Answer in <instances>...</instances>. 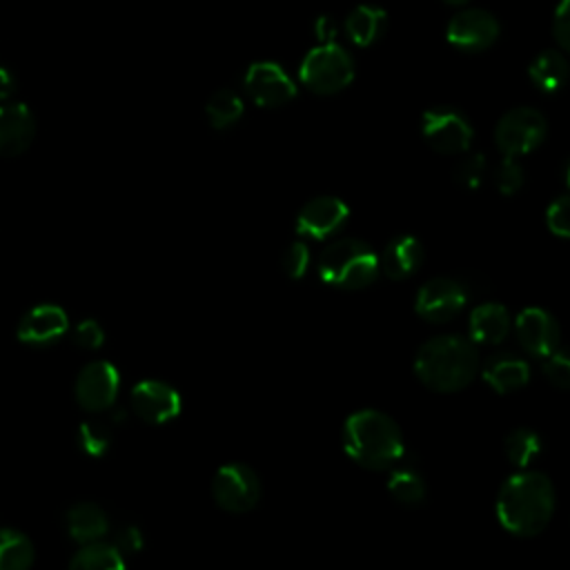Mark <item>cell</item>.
<instances>
[{
  "label": "cell",
  "instance_id": "obj_1",
  "mask_svg": "<svg viewBox=\"0 0 570 570\" xmlns=\"http://www.w3.org/2000/svg\"><path fill=\"white\" fill-rule=\"evenodd\" d=\"M554 512V488L543 472L512 474L499 490L497 519L517 537L539 534Z\"/></svg>",
  "mask_w": 570,
  "mask_h": 570
},
{
  "label": "cell",
  "instance_id": "obj_2",
  "mask_svg": "<svg viewBox=\"0 0 570 570\" xmlns=\"http://www.w3.org/2000/svg\"><path fill=\"white\" fill-rule=\"evenodd\" d=\"M414 372L434 392H459L474 381L479 354L474 343L463 336H434L419 347Z\"/></svg>",
  "mask_w": 570,
  "mask_h": 570
},
{
  "label": "cell",
  "instance_id": "obj_3",
  "mask_svg": "<svg viewBox=\"0 0 570 570\" xmlns=\"http://www.w3.org/2000/svg\"><path fill=\"white\" fill-rule=\"evenodd\" d=\"M343 448L367 470H387L403 456V434L392 416L379 410H358L343 425Z\"/></svg>",
  "mask_w": 570,
  "mask_h": 570
},
{
  "label": "cell",
  "instance_id": "obj_4",
  "mask_svg": "<svg viewBox=\"0 0 570 570\" xmlns=\"http://www.w3.org/2000/svg\"><path fill=\"white\" fill-rule=\"evenodd\" d=\"M379 274V256L358 238H338L330 243L318 258V276L341 289L367 287Z\"/></svg>",
  "mask_w": 570,
  "mask_h": 570
},
{
  "label": "cell",
  "instance_id": "obj_5",
  "mask_svg": "<svg viewBox=\"0 0 570 570\" xmlns=\"http://www.w3.org/2000/svg\"><path fill=\"white\" fill-rule=\"evenodd\" d=\"M298 76L303 85L321 96L345 89L354 78L352 56L336 42H323L307 51L301 62Z\"/></svg>",
  "mask_w": 570,
  "mask_h": 570
},
{
  "label": "cell",
  "instance_id": "obj_6",
  "mask_svg": "<svg viewBox=\"0 0 570 570\" xmlns=\"http://www.w3.org/2000/svg\"><path fill=\"white\" fill-rule=\"evenodd\" d=\"M548 125L541 111L532 107H514L505 111L494 129V142L503 156H523L534 151L546 138Z\"/></svg>",
  "mask_w": 570,
  "mask_h": 570
},
{
  "label": "cell",
  "instance_id": "obj_7",
  "mask_svg": "<svg viewBox=\"0 0 570 570\" xmlns=\"http://www.w3.org/2000/svg\"><path fill=\"white\" fill-rule=\"evenodd\" d=\"M212 497H214L216 505L223 508L225 512H234V514L247 512L261 499L258 474L240 461L225 463L214 474Z\"/></svg>",
  "mask_w": 570,
  "mask_h": 570
},
{
  "label": "cell",
  "instance_id": "obj_8",
  "mask_svg": "<svg viewBox=\"0 0 570 570\" xmlns=\"http://www.w3.org/2000/svg\"><path fill=\"white\" fill-rule=\"evenodd\" d=\"M421 134L425 142L439 154H463L472 142V127L468 118L454 107H432L421 118Z\"/></svg>",
  "mask_w": 570,
  "mask_h": 570
},
{
  "label": "cell",
  "instance_id": "obj_9",
  "mask_svg": "<svg viewBox=\"0 0 570 570\" xmlns=\"http://www.w3.org/2000/svg\"><path fill=\"white\" fill-rule=\"evenodd\" d=\"M499 20L485 9L456 11L445 29L448 42L461 51H483L499 38Z\"/></svg>",
  "mask_w": 570,
  "mask_h": 570
},
{
  "label": "cell",
  "instance_id": "obj_10",
  "mask_svg": "<svg viewBox=\"0 0 570 570\" xmlns=\"http://www.w3.org/2000/svg\"><path fill=\"white\" fill-rule=\"evenodd\" d=\"M118 370L107 361L87 363L76 379V401L89 412L107 410L118 394Z\"/></svg>",
  "mask_w": 570,
  "mask_h": 570
},
{
  "label": "cell",
  "instance_id": "obj_11",
  "mask_svg": "<svg viewBox=\"0 0 570 570\" xmlns=\"http://www.w3.org/2000/svg\"><path fill=\"white\" fill-rule=\"evenodd\" d=\"M465 289L452 278H432L416 292V314L430 323H443L456 316L465 305Z\"/></svg>",
  "mask_w": 570,
  "mask_h": 570
},
{
  "label": "cell",
  "instance_id": "obj_12",
  "mask_svg": "<svg viewBox=\"0 0 570 570\" xmlns=\"http://www.w3.org/2000/svg\"><path fill=\"white\" fill-rule=\"evenodd\" d=\"M245 89L261 107H278L296 96L294 80L276 62H254L245 73Z\"/></svg>",
  "mask_w": 570,
  "mask_h": 570
},
{
  "label": "cell",
  "instance_id": "obj_13",
  "mask_svg": "<svg viewBox=\"0 0 570 570\" xmlns=\"http://www.w3.org/2000/svg\"><path fill=\"white\" fill-rule=\"evenodd\" d=\"M131 407L142 421L160 425L180 414V394L165 381L147 379L134 385Z\"/></svg>",
  "mask_w": 570,
  "mask_h": 570
},
{
  "label": "cell",
  "instance_id": "obj_14",
  "mask_svg": "<svg viewBox=\"0 0 570 570\" xmlns=\"http://www.w3.org/2000/svg\"><path fill=\"white\" fill-rule=\"evenodd\" d=\"M350 216L347 205L336 196H316L303 205L296 216V232L301 236L323 240L336 234Z\"/></svg>",
  "mask_w": 570,
  "mask_h": 570
},
{
  "label": "cell",
  "instance_id": "obj_15",
  "mask_svg": "<svg viewBox=\"0 0 570 570\" xmlns=\"http://www.w3.org/2000/svg\"><path fill=\"white\" fill-rule=\"evenodd\" d=\"M559 325L552 314L541 307H525L517 316V338L532 356H548L559 347Z\"/></svg>",
  "mask_w": 570,
  "mask_h": 570
},
{
  "label": "cell",
  "instance_id": "obj_16",
  "mask_svg": "<svg viewBox=\"0 0 570 570\" xmlns=\"http://www.w3.org/2000/svg\"><path fill=\"white\" fill-rule=\"evenodd\" d=\"M36 136V118L22 102L0 105V156H20Z\"/></svg>",
  "mask_w": 570,
  "mask_h": 570
},
{
  "label": "cell",
  "instance_id": "obj_17",
  "mask_svg": "<svg viewBox=\"0 0 570 570\" xmlns=\"http://www.w3.org/2000/svg\"><path fill=\"white\" fill-rule=\"evenodd\" d=\"M69 327L67 314L58 305H36L18 323V338L27 345L56 343Z\"/></svg>",
  "mask_w": 570,
  "mask_h": 570
},
{
  "label": "cell",
  "instance_id": "obj_18",
  "mask_svg": "<svg viewBox=\"0 0 570 570\" xmlns=\"http://www.w3.org/2000/svg\"><path fill=\"white\" fill-rule=\"evenodd\" d=\"M423 261V245L416 236L403 234L387 243L383 256L379 258V269L392 281H403L416 272Z\"/></svg>",
  "mask_w": 570,
  "mask_h": 570
},
{
  "label": "cell",
  "instance_id": "obj_19",
  "mask_svg": "<svg viewBox=\"0 0 570 570\" xmlns=\"http://www.w3.org/2000/svg\"><path fill=\"white\" fill-rule=\"evenodd\" d=\"M483 379L485 383L499 392V394H508L514 390H521L528 379H530V367L523 358L501 352V354H492L485 363H483Z\"/></svg>",
  "mask_w": 570,
  "mask_h": 570
},
{
  "label": "cell",
  "instance_id": "obj_20",
  "mask_svg": "<svg viewBox=\"0 0 570 570\" xmlns=\"http://www.w3.org/2000/svg\"><path fill=\"white\" fill-rule=\"evenodd\" d=\"M470 338L481 345L501 343L510 332V314L501 303H483L470 314Z\"/></svg>",
  "mask_w": 570,
  "mask_h": 570
},
{
  "label": "cell",
  "instance_id": "obj_21",
  "mask_svg": "<svg viewBox=\"0 0 570 570\" xmlns=\"http://www.w3.org/2000/svg\"><path fill=\"white\" fill-rule=\"evenodd\" d=\"M107 530H109L107 514L96 503L85 501V503H76V505L69 508V512H67V532L80 546L102 539L107 534Z\"/></svg>",
  "mask_w": 570,
  "mask_h": 570
},
{
  "label": "cell",
  "instance_id": "obj_22",
  "mask_svg": "<svg viewBox=\"0 0 570 570\" xmlns=\"http://www.w3.org/2000/svg\"><path fill=\"white\" fill-rule=\"evenodd\" d=\"M385 11L374 4H358L345 18V33L358 47L374 45L385 29Z\"/></svg>",
  "mask_w": 570,
  "mask_h": 570
},
{
  "label": "cell",
  "instance_id": "obj_23",
  "mask_svg": "<svg viewBox=\"0 0 570 570\" xmlns=\"http://www.w3.org/2000/svg\"><path fill=\"white\" fill-rule=\"evenodd\" d=\"M71 570H122L125 557L116 543H105L102 539L82 543V548L69 561Z\"/></svg>",
  "mask_w": 570,
  "mask_h": 570
},
{
  "label": "cell",
  "instance_id": "obj_24",
  "mask_svg": "<svg viewBox=\"0 0 570 570\" xmlns=\"http://www.w3.org/2000/svg\"><path fill=\"white\" fill-rule=\"evenodd\" d=\"M566 73H568V62H566V56L557 49H546L541 51L532 62H530V69H528V76L532 80L534 87H539L541 91L546 94H552L557 91L563 80H566Z\"/></svg>",
  "mask_w": 570,
  "mask_h": 570
},
{
  "label": "cell",
  "instance_id": "obj_25",
  "mask_svg": "<svg viewBox=\"0 0 570 570\" xmlns=\"http://www.w3.org/2000/svg\"><path fill=\"white\" fill-rule=\"evenodd\" d=\"M33 559V543L22 532L0 528V570H27Z\"/></svg>",
  "mask_w": 570,
  "mask_h": 570
},
{
  "label": "cell",
  "instance_id": "obj_26",
  "mask_svg": "<svg viewBox=\"0 0 570 570\" xmlns=\"http://www.w3.org/2000/svg\"><path fill=\"white\" fill-rule=\"evenodd\" d=\"M205 114L214 129H227L243 116V100L232 89H218L209 96Z\"/></svg>",
  "mask_w": 570,
  "mask_h": 570
},
{
  "label": "cell",
  "instance_id": "obj_27",
  "mask_svg": "<svg viewBox=\"0 0 570 570\" xmlns=\"http://www.w3.org/2000/svg\"><path fill=\"white\" fill-rule=\"evenodd\" d=\"M394 468V465H392ZM390 494L405 505H419L425 499V483L414 468H394L387 479Z\"/></svg>",
  "mask_w": 570,
  "mask_h": 570
},
{
  "label": "cell",
  "instance_id": "obj_28",
  "mask_svg": "<svg viewBox=\"0 0 570 570\" xmlns=\"http://www.w3.org/2000/svg\"><path fill=\"white\" fill-rule=\"evenodd\" d=\"M539 450H541L539 434L532 432L530 428H514L508 432V436L503 441V452H505L508 461L517 468L530 465L532 459H537Z\"/></svg>",
  "mask_w": 570,
  "mask_h": 570
},
{
  "label": "cell",
  "instance_id": "obj_29",
  "mask_svg": "<svg viewBox=\"0 0 570 570\" xmlns=\"http://www.w3.org/2000/svg\"><path fill=\"white\" fill-rule=\"evenodd\" d=\"M78 443L89 456H102L109 450L111 432L100 421H85L78 430Z\"/></svg>",
  "mask_w": 570,
  "mask_h": 570
},
{
  "label": "cell",
  "instance_id": "obj_30",
  "mask_svg": "<svg viewBox=\"0 0 570 570\" xmlns=\"http://www.w3.org/2000/svg\"><path fill=\"white\" fill-rule=\"evenodd\" d=\"M525 174L523 167L514 156H503V160L497 167V187L503 196H512L523 187Z\"/></svg>",
  "mask_w": 570,
  "mask_h": 570
},
{
  "label": "cell",
  "instance_id": "obj_31",
  "mask_svg": "<svg viewBox=\"0 0 570 570\" xmlns=\"http://www.w3.org/2000/svg\"><path fill=\"white\" fill-rule=\"evenodd\" d=\"M483 174H485V158L481 154H472L454 167V180L465 189H476L483 183Z\"/></svg>",
  "mask_w": 570,
  "mask_h": 570
},
{
  "label": "cell",
  "instance_id": "obj_32",
  "mask_svg": "<svg viewBox=\"0 0 570 570\" xmlns=\"http://www.w3.org/2000/svg\"><path fill=\"white\" fill-rule=\"evenodd\" d=\"M543 374L546 379L559 387V390H568L570 387V361L566 356V352H561L559 347L554 352H550L548 356H543Z\"/></svg>",
  "mask_w": 570,
  "mask_h": 570
},
{
  "label": "cell",
  "instance_id": "obj_33",
  "mask_svg": "<svg viewBox=\"0 0 570 570\" xmlns=\"http://www.w3.org/2000/svg\"><path fill=\"white\" fill-rule=\"evenodd\" d=\"M546 225L548 229L559 236V238H568L570 234V216H568V196L561 194L557 200H552L546 209Z\"/></svg>",
  "mask_w": 570,
  "mask_h": 570
},
{
  "label": "cell",
  "instance_id": "obj_34",
  "mask_svg": "<svg viewBox=\"0 0 570 570\" xmlns=\"http://www.w3.org/2000/svg\"><path fill=\"white\" fill-rule=\"evenodd\" d=\"M283 272L289 276V278H301L305 272H307V265H309V252H307V245L296 240L292 243L285 254H283Z\"/></svg>",
  "mask_w": 570,
  "mask_h": 570
},
{
  "label": "cell",
  "instance_id": "obj_35",
  "mask_svg": "<svg viewBox=\"0 0 570 570\" xmlns=\"http://www.w3.org/2000/svg\"><path fill=\"white\" fill-rule=\"evenodd\" d=\"M102 341H105V332L94 318H85L73 330V343L82 350H98Z\"/></svg>",
  "mask_w": 570,
  "mask_h": 570
},
{
  "label": "cell",
  "instance_id": "obj_36",
  "mask_svg": "<svg viewBox=\"0 0 570 570\" xmlns=\"http://www.w3.org/2000/svg\"><path fill=\"white\" fill-rule=\"evenodd\" d=\"M552 36L561 49H568L570 45V27H568V0H561L554 16H552Z\"/></svg>",
  "mask_w": 570,
  "mask_h": 570
},
{
  "label": "cell",
  "instance_id": "obj_37",
  "mask_svg": "<svg viewBox=\"0 0 570 570\" xmlns=\"http://www.w3.org/2000/svg\"><path fill=\"white\" fill-rule=\"evenodd\" d=\"M116 548H118L120 552H138V550L142 548V534H140V530L134 528V525L122 528V530L118 532V537H116Z\"/></svg>",
  "mask_w": 570,
  "mask_h": 570
},
{
  "label": "cell",
  "instance_id": "obj_38",
  "mask_svg": "<svg viewBox=\"0 0 570 570\" xmlns=\"http://www.w3.org/2000/svg\"><path fill=\"white\" fill-rule=\"evenodd\" d=\"M13 91H16V78H13V73L0 65V100L11 98Z\"/></svg>",
  "mask_w": 570,
  "mask_h": 570
},
{
  "label": "cell",
  "instance_id": "obj_39",
  "mask_svg": "<svg viewBox=\"0 0 570 570\" xmlns=\"http://www.w3.org/2000/svg\"><path fill=\"white\" fill-rule=\"evenodd\" d=\"M445 2H448V4H463L465 0H445Z\"/></svg>",
  "mask_w": 570,
  "mask_h": 570
}]
</instances>
